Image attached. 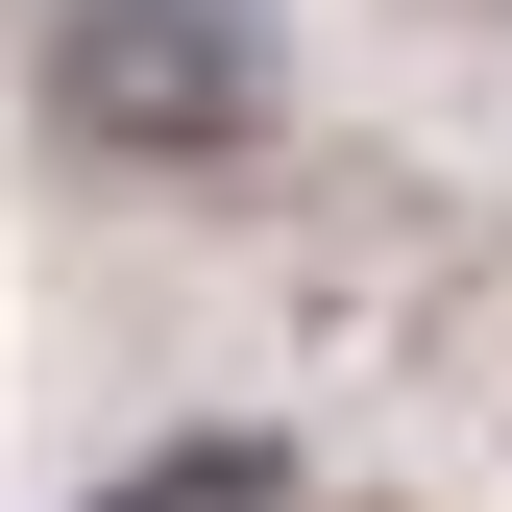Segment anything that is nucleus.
<instances>
[{"label": "nucleus", "instance_id": "f257e3e1", "mask_svg": "<svg viewBox=\"0 0 512 512\" xmlns=\"http://www.w3.org/2000/svg\"><path fill=\"white\" fill-rule=\"evenodd\" d=\"M25 74H49V122L98 171H244L293 122V25L269 0H49Z\"/></svg>", "mask_w": 512, "mask_h": 512}, {"label": "nucleus", "instance_id": "f03ea898", "mask_svg": "<svg viewBox=\"0 0 512 512\" xmlns=\"http://www.w3.org/2000/svg\"><path fill=\"white\" fill-rule=\"evenodd\" d=\"M98 512H293V439L269 415H171L147 464H98Z\"/></svg>", "mask_w": 512, "mask_h": 512}]
</instances>
